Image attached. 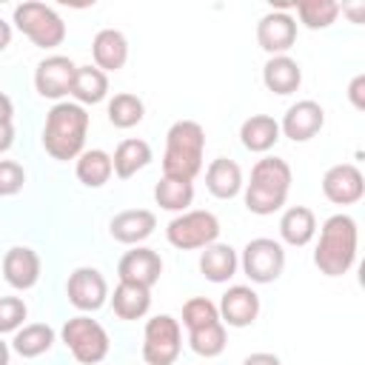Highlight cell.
Listing matches in <instances>:
<instances>
[{
	"label": "cell",
	"instance_id": "obj_1",
	"mask_svg": "<svg viewBox=\"0 0 365 365\" xmlns=\"http://www.w3.org/2000/svg\"><path fill=\"white\" fill-rule=\"evenodd\" d=\"M88 134V114L77 103H57L46 114L43 125V145L54 160H77L86 148Z\"/></svg>",
	"mask_w": 365,
	"mask_h": 365
},
{
	"label": "cell",
	"instance_id": "obj_2",
	"mask_svg": "<svg viewBox=\"0 0 365 365\" xmlns=\"http://www.w3.org/2000/svg\"><path fill=\"white\" fill-rule=\"evenodd\" d=\"M205 151V131L197 120H177L165 134V154H163V177L194 182L202 168Z\"/></svg>",
	"mask_w": 365,
	"mask_h": 365
},
{
	"label": "cell",
	"instance_id": "obj_3",
	"mask_svg": "<svg viewBox=\"0 0 365 365\" xmlns=\"http://www.w3.org/2000/svg\"><path fill=\"white\" fill-rule=\"evenodd\" d=\"M356 220L348 214H334L322 222L319 242L314 251V265L325 277H342L356 259Z\"/></svg>",
	"mask_w": 365,
	"mask_h": 365
},
{
	"label": "cell",
	"instance_id": "obj_4",
	"mask_svg": "<svg viewBox=\"0 0 365 365\" xmlns=\"http://www.w3.org/2000/svg\"><path fill=\"white\" fill-rule=\"evenodd\" d=\"M291 191V165L279 157H262L251 168V182L245 185V208L251 214L268 217L279 211Z\"/></svg>",
	"mask_w": 365,
	"mask_h": 365
},
{
	"label": "cell",
	"instance_id": "obj_5",
	"mask_svg": "<svg viewBox=\"0 0 365 365\" xmlns=\"http://www.w3.org/2000/svg\"><path fill=\"white\" fill-rule=\"evenodd\" d=\"M14 26L37 48H54V46H60L66 40V23H63V17L51 6L37 3V0L20 3L14 9Z\"/></svg>",
	"mask_w": 365,
	"mask_h": 365
},
{
	"label": "cell",
	"instance_id": "obj_6",
	"mask_svg": "<svg viewBox=\"0 0 365 365\" xmlns=\"http://www.w3.org/2000/svg\"><path fill=\"white\" fill-rule=\"evenodd\" d=\"M60 336H63L66 348L71 351V356H74L77 362H83V365H97V362H103V359L108 356V345H111V342H108L106 328H103L97 319L86 317V314L71 317V319L63 325Z\"/></svg>",
	"mask_w": 365,
	"mask_h": 365
},
{
	"label": "cell",
	"instance_id": "obj_7",
	"mask_svg": "<svg viewBox=\"0 0 365 365\" xmlns=\"http://www.w3.org/2000/svg\"><path fill=\"white\" fill-rule=\"evenodd\" d=\"M182 348V328L174 317L157 314L143 331V359L148 365H174Z\"/></svg>",
	"mask_w": 365,
	"mask_h": 365
},
{
	"label": "cell",
	"instance_id": "obj_8",
	"mask_svg": "<svg viewBox=\"0 0 365 365\" xmlns=\"http://www.w3.org/2000/svg\"><path fill=\"white\" fill-rule=\"evenodd\" d=\"M165 237L180 251L205 248V245L217 242V237H220V220L211 211H182V214H177L168 222Z\"/></svg>",
	"mask_w": 365,
	"mask_h": 365
},
{
	"label": "cell",
	"instance_id": "obj_9",
	"mask_svg": "<svg viewBox=\"0 0 365 365\" xmlns=\"http://www.w3.org/2000/svg\"><path fill=\"white\" fill-rule=\"evenodd\" d=\"M242 271L251 282L257 285H265V282H274L279 279L282 268H285V251L277 240L271 237H257V240H248V245L242 248Z\"/></svg>",
	"mask_w": 365,
	"mask_h": 365
},
{
	"label": "cell",
	"instance_id": "obj_10",
	"mask_svg": "<svg viewBox=\"0 0 365 365\" xmlns=\"http://www.w3.org/2000/svg\"><path fill=\"white\" fill-rule=\"evenodd\" d=\"M66 294L77 311H100L108 299V282L97 268L83 265V268L71 271V277L66 282Z\"/></svg>",
	"mask_w": 365,
	"mask_h": 365
},
{
	"label": "cell",
	"instance_id": "obj_11",
	"mask_svg": "<svg viewBox=\"0 0 365 365\" xmlns=\"http://www.w3.org/2000/svg\"><path fill=\"white\" fill-rule=\"evenodd\" d=\"M74 71L77 66L63 57V54H51L46 60L37 63L34 68V88L40 97H48V100H60L71 91V83H74Z\"/></svg>",
	"mask_w": 365,
	"mask_h": 365
},
{
	"label": "cell",
	"instance_id": "obj_12",
	"mask_svg": "<svg viewBox=\"0 0 365 365\" xmlns=\"http://www.w3.org/2000/svg\"><path fill=\"white\" fill-rule=\"evenodd\" d=\"M322 125H325V108L317 100H297L285 111L279 123V134H285L294 143H308L322 131Z\"/></svg>",
	"mask_w": 365,
	"mask_h": 365
},
{
	"label": "cell",
	"instance_id": "obj_13",
	"mask_svg": "<svg viewBox=\"0 0 365 365\" xmlns=\"http://www.w3.org/2000/svg\"><path fill=\"white\" fill-rule=\"evenodd\" d=\"M322 194L334 202V205H354L362 200L365 194V180L362 171L354 163H339L331 165L322 177Z\"/></svg>",
	"mask_w": 365,
	"mask_h": 365
},
{
	"label": "cell",
	"instance_id": "obj_14",
	"mask_svg": "<svg viewBox=\"0 0 365 365\" xmlns=\"http://www.w3.org/2000/svg\"><path fill=\"white\" fill-rule=\"evenodd\" d=\"M117 274H120V282H131V285H140V288H154V282L160 279L163 274V259L154 248H131L123 254L120 265H117Z\"/></svg>",
	"mask_w": 365,
	"mask_h": 365
},
{
	"label": "cell",
	"instance_id": "obj_15",
	"mask_svg": "<svg viewBox=\"0 0 365 365\" xmlns=\"http://www.w3.org/2000/svg\"><path fill=\"white\" fill-rule=\"evenodd\" d=\"M297 40V20L288 11H268L257 23V43L271 57L285 54Z\"/></svg>",
	"mask_w": 365,
	"mask_h": 365
},
{
	"label": "cell",
	"instance_id": "obj_16",
	"mask_svg": "<svg viewBox=\"0 0 365 365\" xmlns=\"http://www.w3.org/2000/svg\"><path fill=\"white\" fill-rule=\"evenodd\" d=\"M220 322L231 328H248L259 314V297L248 285H231L220 299Z\"/></svg>",
	"mask_w": 365,
	"mask_h": 365
},
{
	"label": "cell",
	"instance_id": "obj_17",
	"mask_svg": "<svg viewBox=\"0 0 365 365\" xmlns=\"http://www.w3.org/2000/svg\"><path fill=\"white\" fill-rule=\"evenodd\" d=\"M3 277L17 291L34 288L37 279H40V257H37V251L29 248V245L9 248L6 257H3Z\"/></svg>",
	"mask_w": 365,
	"mask_h": 365
},
{
	"label": "cell",
	"instance_id": "obj_18",
	"mask_svg": "<svg viewBox=\"0 0 365 365\" xmlns=\"http://www.w3.org/2000/svg\"><path fill=\"white\" fill-rule=\"evenodd\" d=\"M157 228V217L154 211L148 208H128V211H120L117 217H111L108 222V231L117 242L123 245H140L143 240H148Z\"/></svg>",
	"mask_w": 365,
	"mask_h": 365
},
{
	"label": "cell",
	"instance_id": "obj_19",
	"mask_svg": "<svg viewBox=\"0 0 365 365\" xmlns=\"http://www.w3.org/2000/svg\"><path fill=\"white\" fill-rule=\"evenodd\" d=\"M91 54H94V66L100 71H120L128 60V40L117 29H100L94 34Z\"/></svg>",
	"mask_w": 365,
	"mask_h": 365
},
{
	"label": "cell",
	"instance_id": "obj_20",
	"mask_svg": "<svg viewBox=\"0 0 365 365\" xmlns=\"http://www.w3.org/2000/svg\"><path fill=\"white\" fill-rule=\"evenodd\" d=\"M262 83L274 94H294L302 83V68L288 54L268 57V63L262 66Z\"/></svg>",
	"mask_w": 365,
	"mask_h": 365
},
{
	"label": "cell",
	"instance_id": "obj_21",
	"mask_svg": "<svg viewBox=\"0 0 365 365\" xmlns=\"http://www.w3.org/2000/svg\"><path fill=\"white\" fill-rule=\"evenodd\" d=\"M205 185L217 200H231L242 188V168L228 157H217L205 168Z\"/></svg>",
	"mask_w": 365,
	"mask_h": 365
},
{
	"label": "cell",
	"instance_id": "obj_22",
	"mask_svg": "<svg viewBox=\"0 0 365 365\" xmlns=\"http://www.w3.org/2000/svg\"><path fill=\"white\" fill-rule=\"evenodd\" d=\"M314 234H317V217H314L311 208L291 205V208L282 211V217H279V237H282V242H288L294 248H302V245H308L314 240Z\"/></svg>",
	"mask_w": 365,
	"mask_h": 365
},
{
	"label": "cell",
	"instance_id": "obj_23",
	"mask_svg": "<svg viewBox=\"0 0 365 365\" xmlns=\"http://www.w3.org/2000/svg\"><path fill=\"white\" fill-rule=\"evenodd\" d=\"M240 140L248 151L254 154H265L277 145L279 140V123L268 114H251L242 125H240Z\"/></svg>",
	"mask_w": 365,
	"mask_h": 365
},
{
	"label": "cell",
	"instance_id": "obj_24",
	"mask_svg": "<svg viewBox=\"0 0 365 365\" xmlns=\"http://www.w3.org/2000/svg\"><path fill=\"white\" fill-rule=\"evenodd\" d=\"M237 265H240L237 251L231 245H222V242H211L200 254V271L211 282H228L237 274Z\"/></svg>",
	"mask_w": 365,
	"mask_h": 365
},
{
	"label": "cell",
	"instance_id": "obj_25",
	"mask_svg": "<svg viewBox=\"0 0 365 365\" xmlns=\"http://www.w3.org/2000/svg\"><path fill=\"white\" fill-rule=\"evenodd\" d=\"M68 94L77 100V106L103 103L106 94H108V74L100 71L97 66H77L74 83H71V91Z\"/></svg>",
	"mask_w": 365,
	"mask_h": 365
},
{
	"label": "cell",
	"instance_id": "obj_26",
	"mask_svg": "<svg viewBox=\"0 0 365 365\" xmlns=\"http://www.w3.org/2000/svg\"><path fill=\"white\" fill-rule=\"evenodd\" d=\"M151 163V145L145 140H137V137H128L123 140L117 148H114V157H111V168L120 180H128L134 177L140 168H145Z\"/></svg>",
	"mask_w": 365,
	"mask_h": 365
},
{
	"label": "cell",
	"instance_id": "obj_27",
	"mask_svg": "<svg viewBox=\"0 0 365 365\" xmlns=\"http://www.w3.org/2000/svg\"><path fill=\"white\" fill-rule=\"evenodd\" d=\"M111 308L120 319H140L151 308V291L131 282H120L111 294Z\"/></svg>",
	"mask_w": 365,
	"mask_h": 365
},
{
	"label": "cell",
	"instance_id": "obj_28",
	"mask_svg": "<svg viewBox=\"0 0 365 365\" xmlns=\"http://www.w3.org/2000/svg\"><path fill=\"white\" fill-rule=\"evenodd\" d=\"M77 180L86 185V188H100L111 180L114 168H111V154L103 151V148H88L77 157Z\"/></svg>",
	"mask_w": 365,
	"mask_h": 365
},
{
	"label": "cell",
	"instance_id": "obj_29",
	"mask_svg": "<svg viewBox=\"0 0 365 365\" xmlns=\"http://www.w3.org/2000/svg\"><path fill=\"white\" fill-rule=\"evenodd\" d=\"M51 345H54V331L46 322H31V325L17 328L14 331V339H11V348L23 359H34V356L46 354Z\"/></svg>",
	"mask_w": 365,
	"mask_h": 365
},
{
	"label": "cell",
	"instance_id": "obj_30",
	"mask_svg": "<svg viewBox=\"0 0 365 365\" xmlns=\"http://www.w3.org/2000/svg\"><path fill=\"white\" fill-rule=\"evenodd\" d=\"M154 200H157L160 208L182 214V211L191 205V200H194V182H182V180L163 177V180L154 185Z\"/></svg>",
	"mask_w": 365,
	"mask_h": 365
},
{
	"label": "cell",
	"instance_id": "obj_31",
	"mask_svg": "<svg viewBox=\"0 0 365 365\" xmlns=\"http://www.w3.org/2000/svg\"><path fill=\"white\" fill-rule=\"evenodd\" d=\"M143 117H145V106H143V100H140L137 94L120 91V94H114V97L108 100V123H111L114 128H131V125H137Z\"/></svg>",
	"mask_w": 365,
	"mask_h": 365
},
{
	"label": "cell",
	"instance_id": "obj_32",
	"mask_svg": "<svg viewBox=\"0 0 365 365\" xmlns=\"http://www.w3.org/2000/svg\"><path fill=\"white\" fill-rule=\"evenodd\" d=\"M188 345H191V351L197 356H205V359L220 356L225 351V325L217 319V322H211L205 328L188 331Z\"/></svg>",
	"mask_w": 365,
	"mask_h": 365
},
{
	"label": "cell",
	"instance_id": "obj_33",
	"mask_svg": "<svg viewBox=\"0 0 365 365\" xmlns=\"http://www.w3.org/2000/svg\"><path fill=\"white\" fill-rule=\"evenodd\" d=\"M297 14H299V23L305 29H314V31L328 29L339 14V3H334V0H299Z\"/></svg>",
	"mask_w": 365,
	"mask_h": 365
},
{
	"label": "cell",
	"instance_id": "obj_34",
	"mask_svg": "<svg viewBox=\"0 0 365 365\" xmlns=\"http://www.w3.org/2000/svg\"><path fill=\"white\" fill-rule=\"evenodd\" d=\"M217 319H220V311H217V305L208 297H194V299H188L182 305V325L188 331L205 328V325H211Z\"/></svg>",
	"mask_w": 365,
	"mask_h": 365
},
{
	"label": "cell",
	"instance_id": "obj_35",
	"mask_svg": "<svg viewBox=\"0 0 365 365\" xmlns=\"http://www.w3.org/2000/svg\"><path fill=\"white\" fill-rule=\"evenodd\" d=\"M29 308L20 297H0V334H11L23 325Z\"/></svg>",
	"mask_w": 365,
	"mask_h": 365
},
{
	"label": "cell",
	"instance_id": "obj_36",
	"mask_svg": "<svg viewBox=\"0 0 365 365\" xmlns=\"http://www.w3.org/2000/svg\"><path fill=\"white\" fill-rule=\"evenodd\" d=\"M26 182V171L14 160H0V197H14Z\"/></svg>",
	"mask_w": 365,
	"mask_h": 365
},
{
	"label": "cell",
	"instance_id": "obj_37",
	"mask_svg": "<svg viewBox=\"0 0 365 365\" xmlns=\"http://www.w3.org/2000/svg\"><path fill=\"white\" fill-rule=\"evenodd\" d=\"M348 100L356 111H365V74H356L348 86Z\"/></svg>",
	"mask_w": 365,
	"mask_h": 365
},
{
	"label": "cell",
	"instance_id": "obj_38",
	"mask_svg": "<svg viewBox=\"0 0 365 365\" xmlns=\"http://www.w3.org/2000/svg\"><path fill=\"white\" fill-rule=\"evenodd\" d=\"M242 365H282L277 354H268V351H257V354H248L242 359Z\"/></svg>",
	"mask_w": 365,
	"mask_h": 365
},
{
	"label": "cell",
	"instance_id": "obj_39",
	"mask_svg": "<svg viewBox=\"0 0 365 365\" xmlns=\"http://www.w3.org/2000/svg\"><path fill=\"white\" fill-rule=\"evenodd\" d=\"M14 143V123H0V154L9 151Z\"/></svg>",
	"mask_w": 365,
	"mask_h": 365
},
{
	"label": "cell",
	"instance_id": "obj_40",
	"mask_svg": "<svg viewBox=\"0 0 365 365\" xmlns=\"http://www.w3.org/2000/svg\"><path fill=\"white\" fill-rule=\"evenodd\" d=\"M14 120V103L9 94L0 91V123H11Z\"/></svg>",
	"mask_w": 365,
	"mask_h": 365
},
{
	"label": "cell",
	"instance_id": "obj_41",
	"mask_svg": "<svg viewBox=\"0 0 365 365\" xmlns=\"http://www.w3.org/2000/svg\"><path fill=\"white\" fill-rule=\"evenodd\" d=\"M9 43H11V26H9L6 20H0V51H3Z\"/></svg>",
	"mask_w": 365,
	"mask_h": 365
},
{
	"label": "cell",
	"instance_id": "obj_42",
	"mask_svg": "<svg viewBox=\"0 0 365 365\" xmlns=\"http://www.w3.org/2000/svg\"><path fill=\"white\" fill-rule=\"evenodd\" d=\"M0 365H9V345L0 339Z\"/></svg>",
	"mask_w": 365,
	"mask_h": 365
}]
</instances>
